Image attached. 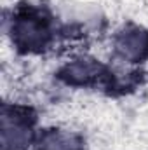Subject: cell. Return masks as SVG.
Wrapping results in <instances>:
<instances>
[{"label":"cell","instance_id":"6da1fadb","mask_svg":"<svg viewBox=\"0 0 148 150\" xmlns=\"http://www.w3.org/2000/svg\"><path fill=\"white\" fill-rule=\"evenodd\" d=\"M120 47H122V51L127 56L136 58V56H141L143 51L148 47V38L145 33H140V32L127 33V35H124V38L120 40Z\"/></svg>","mask_w":148,"mask_h":150}]
</instances>
